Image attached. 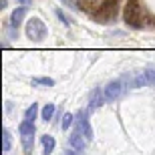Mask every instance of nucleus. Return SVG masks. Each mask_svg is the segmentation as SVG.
I'll return each instance as SVG.
<instances>
[{
    "mask_svg": "<svg viewBox=\"0 0 155 155\" xmlns=\"http://www.w3.org/2000/svg\"><path fill=\"white\" fill-rule=\"evenodd\" d=\"M117 10H119V0H103L99 6H95L91 16L99 24H111V22H115Z\"/></svg>",
    "mask_w": 155,
    "mask_h": 155,
    "instance_id": "1",
    "label": "nucleus"
},
{
    "mask_svg": "<svg viewBox=\"0 0 155 155\" xmlns=\"http://www.w3.org/2000/svg\"><path fill=\"white\" fill-rule=\"evenodd\" d=\"M123 18H125V24L131 26V28H141L143 26V10H141L137 0H127Z\"/></svg>",
    "mask_w": 155,
    "mask_h": 155,
    "instance_id": "2",
    "label": "nucleus"
},
{
    "mask_svg": "<svg viewBox=\"0 0 155 155\" xmlns=\"http://www.w3.org/2000/svg\"><path fill=\"white\" fill-rule=\"evenodd\" d=\"M26 36H28L32 42H40V40L46 36V24L40 20V18L32 16L26 22Z\"/></svg>",
    "mask_w": 155,
    "mask_h": 155,
    "instance_id": "3",
    "label": "nucleus"
},
{
    "mask_svg": "<svg viewBox=\"0 0 155 155\" xmlns=\"http://www.w3.org/2000/svg\"><path fill=\"white\" fill-rule=\"evenodd\" d=\"M77 131L83 133V135L87 137V141L93 139V129H91V123H89V119H87L85 111H79V113H77Z\"/></svg>",
    "mask_w": 155,
    "mask_h": 155,
    "instance_id": "4",
    "label": "nucleus"
},
{
    "mask_svg": "<svg viewBox=\"0 0 155 155\" xmlns=\"http://www.w3.org/2000/svg\"><path fill=\"white\" fill-rule=\"evenodd\" d=\"M123 91H125V87H123L121 81H111L109 85L105 87V99L107 101H115V99H119L123 95Z\"/></svg>",
    "mask_w": 155,
    "mask_h": 155,
    "instance_id": "5",
    "label": "nucleus"
},
{
    "mask_svg": "<svg viewBox=\"0 0 155 155\" xmlns=\"http://www.w3.org/2000/svg\"><path fill=\"white\" fill-rule=\"evenodd\" d=\"M69 145L73 147V149H77V151H83V149H85V145H87V137L83 135V133L75 131L69 137Z\"/></svg>",
    "mask_w": 155,
    "mask_h": 155,
    "instance_id": "6",
    "label": "nucleus"
},
{
    "mask_svg": "<svg viewBox=\"0 0 155 155\" xmlns=\"http://www.w3.org/2000/svg\"><path fill=\"white\" fill-rule=\"evenodd\" d=\"M103 105V91L101 89H93L91 97H89V111H95Z\"/></svg>",
    "mask_w": 155,
    "mask_h": 155,
    "instance_id": "7",
    "label": "nucleus"
},
{
    "mask_svg": "<svg viewBox=\"0 0 155 155\" xmlns=\"http://www.w3.org/2000/svg\"><path fill=\"white\" fill-rule=\"evenodd\" d=\"M24 14H26V6H18L16 10L12 12V16H10V24L14 26V28H18V24L22 22Z\"/></svg>",
    "mask_w": 155,
    "mask_h": 155,
    "instance_id": "8",
    "label": "nucleus"
},
{
    "mask_svg": "<svg viewBox=\"0 0 155 155\" xmlns=\"http://www.w3.org/2000/svg\"><path fill=\"white\" fill-rule=\"evenodd\" d=\"M22 137V147H24V155L32 153V145H35V135H20Z\"/></svg>",
    "mask_w": 155,
    "mask_h": 155,
    "instance_id": "9",
    "label": "nucleus"
},
{
    "mask_svg": "<svg viewBox=\"0 0 155 155\" xmlns=\"http://www.w3.org/2000/svg\"><path fill=\"white\" fill-rule=\"evenodd\" d=\"M54 139L51 137V135H42V147H45V155H51L52 149H54Z\"/></svg>",
    "mask_w": 155,
    "mask_h": 155,
    "instance_id": "10",
    "label": "nucleus"
},
{
    "mask_svg": "<svg viewBox=\"0 0 155 155\" xmlns=\"http://www.w3.org/2000/svg\"><path fill=\"white\" fill-rule=\"evenodd\" d=\"M32 85L35 87H52L54 81L48 79V77H35V79H32Z\"/></svg>",
    "mask_w": 155,
    "mask_h": 155,
    "instance_id": "11",
    "label": "nucleus"
},
{
    "mask_svg": "<svg viewBox=\"0 0 155 155\" xmlns=\"http://www.w3.org/2000/svg\"><path fill=\"white\" fill-rule=\"evenodd\" d=\"M36 113H38V105H36V103H32V105L28 107V109H26V113H24V119H26V121H32V123H35Z\"/></svg>",
    "mask_w": 155,
    "mask_h": 155,
    "instance_id": "12",
    "label": "nucleus"
},
{
    "mask_svg": "<svg viewBox=\"0 0 155 155\" xmlns=\"http://www.w3.org/2000/svg\"><path fill=\"white\" fill-rule=\"evenodd\" d=\"M52 115H54V105H52V103H46L45 107H42V119H45V121H51Z\"/></svg>",
    "mask_w": 155,
    "mask_h": 155,
    "instance_id": "13",
    "label": "nucleus"
},
{
    "mask_svg": "<svg viewBox=\"0 0 155 155\" xmlns=\"http://www.w3.org/2000/svg\"><path fill=\"white\" fill-rule=\"evenodd\" d=\"M141 81H143V85H153L155 83V71H145L143 75H141Z\"/></svg>",
    "mask_w": 155,
    "mask_h": 155,
    "instance_id": "14",
    "label": "nucleus"
},
{
    "mask_svg": "<svg viewBox=\"0 0 155 155\" xmlns=\"http://www.w3.org/2000/svg\"><path fill=\"white\" fill-rule=\"evenodd\" d=\"M2 139H4V143H2V149H4V151H10L12 139H10V131H8V129H4V135H2Z\"/></svg>",
    "mask_w": 155,
    "mask_h": 155,
    "instance_id": "15",
    "label": "nucleus"
},
{
    "mask_svg": "<svg viewBox=\"0 0 155 155\" xmlns=\"http://www.w3.org/2000/svg\"><path fill=\"white\" fill-rule=\"evenodd\" d=\"M57 16H58V18H61V22H63V24H64V26H71V22H73V20H71V18H69V16H67V14H64V12H63V10H57Z\"/></svg>",
    "mask_w": 155,
    "mask_h": 155,
    "instance_id": "16",
    "label": "nucleus"
},
{
    "mask_svg": "<svg viewBox=\"0 0 155 155\" xmlns=\"http://www.w3.org/2000/svg\"><path fill=\"white\" fill-rule=\"evenodd\" d=\"M71 123H73V115H71V113H64L61 127H63V129H69V127H71Z\"/></svg>",
    "mask_w": 155,
    "mask_h": 155,
    "instance_id": "17",
    "label": "nucleus"
},
{
    "mask_svg": "<svg viewBox=\"0 0 155 155\" xmlns=\"http://www.w3.org/2000/svg\"><path fill=\"white\" fill-rule=\"evenodd\" d=\"M22 6H28V4H32V0H18Z\"/></svg>",
    "mask_w": 155,
    "mask_h": 155,
    "instance_id": "18",
    "label": "nucleus"
},
{
    "mask_svg": "<svg viewBox=\"0 0 155 155\" xmlns=\"http://www.w3.org/2000/svg\"><path fill=\"white\" fill-rule=\"evenodd\" d=\"M67 155H81L77 149H71V151H67Z\"/></svg>",
    "mask_w": 155,
    "mask_h": 155,
    "instance_id": "19",
    "label": "nucleus"
},
{
    "mask_svg": "<svg viewBox=\"0 0 155 155\" xmlns=\"http://www.w3.org/2000/svg\"><path fill=\"white\" fill-rule=\"evenodd\" d=\"M6 2L8 0H0V8H6Z\"/></svg>",
    "mask_w": 155,
    "mask_h": 155,
    "instance_id": "20",
    "label": "nucleus"
}]
</instances>
